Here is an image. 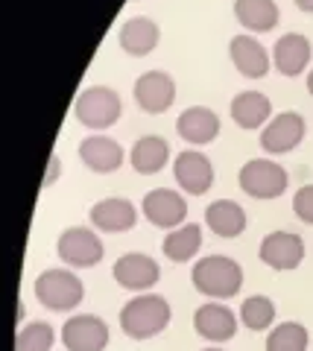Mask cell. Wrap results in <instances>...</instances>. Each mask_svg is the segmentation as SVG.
Here are the masks:
<instances>
[{"label": "cell", "mask_w": 313, "mask_h": 351, "mask_svg": "<svg viewBox=\"0 0 313 351\" xmlns=\"http://www.w3.org/2000/svg\"><path fill=\"white\" fill-rule=\"evenodd\" d=\"M190 278H193V287L202 295H211V299H231V295H237L243 287L240 263L225 258V255H208V258L197 261Z\"/></svg>", "instance_id": "6da1fadb"}, {"label": "cell", "mask_w": 313, "mask_h": 351, "mask_svg": "<svg viewBox=\"0 0 313 351\" xmlns=\"http://www.w3.org/2000/svg\"><path fill=\"white\" fill-rule=\"evenodd\" d=\"M170 325V304L164 295H138L121 311V328L132 339H149Z\"/></svg>", "instance_id": "7a4b0ae2"}, {"label": "cell", "mask_w": 313, "mask_h": 351, "mask_svg": "<svg viewBox=\"0 0 313 351\" xmlns=\"http://www.w3.org/2000/svg\"><path fill=\"white\" fill-rule=\"evenodd\" d=\"M36 295L50 311H73V307L82 302L85 287L68 269H47V272H41L36 281Z\"/></svg>", "instance_id": "3957f363"}, {"label": "cell", "mask_w": 313, "mask_h": 351, "mask_svg": "<svg viewBox=\"0 0 313 351\" xmlns=\"http://www.w3.org/2000/svg\"><path fill=\"white\" fill-rule=\"evenodd\" d=\"M73 114L88 129H109L112 123H117V117H121V97H117L112 88H103V85L85 88L77 97Z\"/></svg>", "instance_id": "277c9868"}, {"label": "cell", "mask_w": 313, "mask_h": 351, "mask_svg": "<svg viewBox=\"0 0 313 351\" xmlns=\"http://www.w3.org/2000/svg\"><path fill=\"white\" fill-rule=\"evenodd\" d=\"M240 188L255 199H275L287 191V170L275 161L252 158L240 170Z\"/></svg>", "instance_id": "5b68a950"}, {"label": "cell", "mask_w": 313, "mask_h": 351, "mask_svg": "<svg viewBox=\"0 0 313 351\" xmlns=\"http://www.w3.org/2000/svg\"><path fill=\"white\" fill-rule=\"evenodd\" d=\"M59 258L71 267H97L103 261V240L91 228L73 226L59 237Z\"/></svg>", "instance_id": "8992f818"}, {"label": "cell", "mask_w": 313, "mask_h": 351, "mask_svg": "<svg viewBox=\"0 0 313 351\" xmlns=\"http://www.w3.org/2000/svg\"><path fill=\"white\" fill-rule=\"evenodd\" d=\"M62 343L68 351H103L109 346V328L100 316H71L62 325Z\"/></svg>", "instance_id": "52a82bcc"}, {"label": "cell", "mask_w": 313, "mask_h": 351, "mask_svg": "<svg viewBox=\"0 0 313 351\" xmlns=\"http://www.w3.org/2000/svg\"><path fill=\"white\" fill-rule=\"evenodd\" d=\"M176 100V82L164 71H149L144 76H138L135 82V103L149 114L167 112Z\"/></svg>", "instance_id": "ba28073f"}, {"label": "cell", "mask_w": 313, "mask_h": 351, "mask_svg": "<svg viewBox=\"0 0 313 351\" xmlns=\"http://www.w3.org/2000/svg\"><path fill=\"white\" fill-rule=\"evenodd\" d=\"M112 276L126 290H149L158 281L161 272H158V263L149 258V255H141V252H129V255L117 258Z\"/></svg>", "instance_id": "9c48e42d"}, {"label": "cell", "mask_w": 313, "mask_h": 351, "mask_svg": "<svg viewBox=\"0 0 313 351\" xmlns=\"http://www.w3.org/2000/svg\"><path fill=\"white\" fill-rule=\"evenodd\" d=\"M144 217L158 228H179L188 217V205L176 191H149L144 196Z\"/></svg>", "instance_id": "30bf717a"}, {"label": "cell", "mask_w": 313, "mask_h": 351, "mask_svg": "<svg viewBox=\"0 0 313 351\" xmlns=\"http://www.w3.org/2000/svg\"><path fill=\"white\" fill-rule=\"evenodd\" d=\"M305 258V243L293 232H273L261 243V261L273 269H296Z\"/></svg>", "instance_id": "8fae6325"}, {"label": "cell", "mask_w": 313, "mask_h": 351, "mask_svg": "<svg viewBox=\"0 0 313 351\" xmlns=\"http://www.w3.org/2000/svg\"><path fill=\"white\" fill-rule=\"evenodd\" d=\"M301 138H305V117L296 114V112H284L278 114L273 123L264 129L261 135V147L266 152H290L301 144Z\"/></svg>", "instance_id": "7c38bea8"}, {"label": "cell", "mask_w": 313, "mask_h": 351, "mask_svg": "<svg viewBox=\"0 0 313 351\" xmlns=\"http://www.w3.org/2000/svg\"><path fill=\"white\" fill-rule=\"evenodd\" d=\"M176 129L185 141L202 147V144H211V141L220 135V117L205 106H193V108H185V112L179 114Z\"/></svg>", "instance_id": "4fadbf2b"}, {"label": "cell", "mask_w": 313, "mask_h": 351, "mask_svg": "<svg viewBox=\"0 0 313 351\" xmlns=\"http://www.w3.org/2000/svg\"><path fill=\"white\" fill-rule=\"evenodd\" d=\"M173 173H176V182L193 196H202L214 182V167L202 152H181Z\"/></svg>", "instance_id": "5bb4252c"}, {"label": "cell", "mask_w": 313, "mask_h": 351, "mask_svg": "<svg viewBox=\"0 0 313 351\" xmlns=\"http://www.w3.org/2000/svg\"><path fill=\"white\" fill-rule=\"evenodd\" d=\"M193 328H197L199 337L211 339V343H225V339L234 337L237 319L229 307H223V304H202L197 316H193Z\"/></svg>", "instance_id": "9a60e30c"}, {"label": "cell", "mask_w": 313, "mask_h": 351, "mask_svg": "<svg viewBox=\"0 0 313 351\" xmlns=\"http://www.w3.org/2000/svg\"><path fill=\"white\" fill-rule=\"evenodd\" d=\"M79 158L94 173H114L123 164V149L117 141L97 135V138H85L79 144Z\"/></svg>", "instance_id": "2e32d148"}, {"label": "cell", "mask_w": 313, "mask_h": 351, "mask_svg": "<svg viewBox=\"0 0 313 351\" xmlns=\"http://www.w3.org/2000/svg\"><path fill=\"white\" fill-rule=\"evenodd\" d=\"M273 59H275V68L284 76H299L310 62V41L305 36H299V32H287V36L275 41Z\"/></svg>", "instance_id": "e0dca14e"}, {"label": "cell", "mask_w": 313, "mask_h": 351, "mask_svg": "<svg viewBox=\"0 0 313 351\" xmlns=\"http://www.w3.org/2000/svg\"><path fill=\"white\" fill-rule=\"evenodd\" d=\"M135 219H138L135 205L129 199H117V196L97 202L91 208V223L103 228V232H129L135 226Z\"/></svg>", "instance_id": "ac0fdd59"}, {"label": "cell", "mask_w": 313, "mask_h": 351, "mask_svg": "<svg viewBox=\"0 0 313 351\" xmlns=\"http://www.w3.org/2000/svg\"><path fill=\"white\" fill-rule=\"evenodd\" d=\"M229 47H231L234 68L240 71L243 76H249V80H261V76H266L269 56H266V50L252 36H234Z\"/></svg>", "instance_id": "d6986e66"}, {"label": "cell", "mask_w": 313, "mask_h": 351, "mask_svg": "<svg viewBox=\"0 0 313 351\" xmlns=\"http://www.w3.org/2000/svg\"><path fill=\"white\" fill-rule=\"evenodd\" d=\"M205 223H208V228L214 234L237 237V234H243V228H246V214L237 202L217 199V202H211L208 208H205Z\"/></svg>", "instance_id": "ffe728a7"}, {"label": "cell", "mask_w": 313, "mask_h": 351, "mask_svg": "<svg viewBox=\"0 0 313 351\" xmlns=\"http://www.w3.org/2000/svg\"><path fill=\"white\" fill-rule=\"evenodd\" d=\"M158 44V27L149 18H129L121 29V47L129 56H147Z\"/></svg>", "instance_id": "44dd1931"}, {"label": "cell", "mask_w": 313, "mask_h": 351, "mask_svg": "<svg viewBox=\"0 0 313 351\" xmlns=\"http://www.w3.org/2000/svg\"><path fill=\"white\" fill-rule=\"evenodd\" d=\"M234 18L252 32H269L278 24V6L273 0H234Z\"/></svg>", "instance_id": "7402d4cb"}, {"label": "cell", "mask_w": 313, "mask_h": 351, "mask_svg": "<svg viewBox=\"0 0 313 351\" xmlns=\"http://www.w3.org/2000/svg\"><path fill=\"white\" fill-rule=\"evenodd\" d=\"M273 112V103L258 91H243L231 100V117L240 129H258Z\"/></svg>", "instance_id": "603a6c76"}, {"label": "cell", "mask_w": 313, "mask_h": 351, "mask_svg": "<svg viewBox=\"0 0 313 351\" xmlns=\"http://www.w3.org/2000/svg\"><path fill=\"white\" fill-rule=\"evenodd\" d=\"M167 158H170V147H167V141L158 135H147L132 147V167L141 176L158 173L167 164Z\"/></svg>", "instance_id": "cb8c5ba5"}, {"label": "cell", "mask_w": 313, "mask_h": 351, "mask_svg": "<svg viewBox=\"0 0 313 351\" xmlns=\"http://www.w3.org/2000/svg\"><path fill=\"white\" fill-rule=\"evenodd\" d=\"M199 246H202V228L197 223H188V226H181V228H173V232L164 237V243H161L164 255L170 261H176V263L190 261L199 252Z\"/></svg>", "instance_id": "d4e9b609"}, {"label": "cell", "mask_w": 313, "mask_h": 351, "mask_svg": "<svg viewBox=\"0 0 313 351\" xmlns=\"http://www.w3.org/2000/svg\"><path fill=\"white\" fill-rule=\"evenodd\" d=\"M308 328L299 322H281L266 337V351H308Z\"/></svg>", "instance_id": "484cf974"}, {"label": "cell", "mask_w": 313, "mask_h": 351, "mask_svg": "<svg viewBox=\"0 0 313 351\" xmlns=\"http://www.w3.org/2000/svg\"><path fill=\"white\" fill-rule=\"evenodd\" d=\"M240 319L246 328H252V331H264V328H269L275 319V304L269 302L266 295H249V299L240 304Z\"/></svg>", "instance_id": "4316f807"}, {"label": "cell", "mask_w": 313, "mask_h": 351, "mask_svg": "<svg viewBox=\"0 0 313 351\" xmlns=\"http://www.w3.org/2000/svg\"><path fill=\"white\" fill-rule=\"evenodd\" d=\"M53 348V328L47 322H32L18 331L15 351H50Z\"/></svg>", "instance_id": "83f0119b"}, {"label": "cell", "mask_w": 313, "mask_h": 351, "mask_svg": "<svg viewBox=\"0 0 313 351\" xmlns=\"http://www.w3.org/2000/svg\"><path fill=\"white\" fill-rule=\"evenodd\" d=\"M293 211L301 223H310L313 226V184H305L299 188V193L293 196Z\"/></svg>", "instance_id": "f1b7e54d"}, {"label": "cell", "mask_w": 313, "mask_h": 351, "mask_svg": "<svg viewBox=\"0 0 313 351\" xmlns=\"http://www.w3.org/2000/svg\"><path fill=\"white\" fill-rule=\"evenodd\" d=\"M53 167H50V176H47V179H45V188H47V184H53V179H56V173H59V158L56 156H53Z\"/></svg>", "instance_id": "f546056e"}, {"label": "cell", "mask_w": 313, "mask_h": 351, "mask_svg": "<svg viewBox=\"0 0 313 351\" xmlns=\"http://www.w3.org/2000/svg\"><path fill=\"white\" fill-rule=\"evenodd\" d=\"M296 6L301 12H313V0H296Z\"/></svg>", "instance_id": "4dcf8cb0"}, {"label": "cell", "mask_w": 313, "mask_h": 351, "mask_svg": "<svg viewBox=\"0 0 313 351\" xmlns=\"http://www.w3.org/2000/svg\"><path fill=\"white\" fill-rule=\"evenodd\" d=\"M308 91H310V97H313V71H310V76H308Z\"/></svg>", "instance_id": "1f68e13d"}, {"label": "cell", "mask_w": 313, "mask_h": 351, "mask_svg": "<svg viewBox=\"0 0 313 351\" xmlns=\"http://www.w3.org/2000/svg\"><path fill=\"white\" fill-rule=\"evenodd\" d=\"M205 351H220V348H205Z\"/></svg>", "instance_id": "d6a6232c"}]
</instances>
